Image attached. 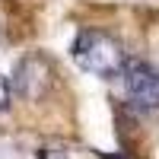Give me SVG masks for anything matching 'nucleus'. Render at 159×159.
I'll return each mask as SVG.
<instances>
[{"label": "nucleus", "instance_id": "obj_1", "mask_svg": "<svg viewBox=\"0 0 159 159\" xmlns=\"http://www.w3.org/2000/svg\"><path fill=\"white\" fill-rule=\"evenodd\" d=\"M73 61L80 70L86 73H96V76H118L124 70V48L118 38H111L108 32H99V29H86L76 35L73 42Z\"/></svg>", "mask_w": 159, "mask_h": 159}, {"label": "nucleus", "instance_id": "obj_2", "mask_svg": "<svg viewBox=\"0 0 159 159\" xmlns=\"http://www.w3.org/2000/svg\"><path fill=\"white\" fill-rule=\"evenodd\" d=\"M121 76H124V86H127V96L137 105L159 108V70L153 64L140 61V57H127Z\"/></svg>", "mask_w": 159, "mask_h": 159}, {"label": "nucleus", "instance_id": "obj_3", "mask_svg": "<svg viewBox=\"0 0 159 159\" xmlns=\"http://www.w3.org/2000/svg\"><path fill=\"white\" fill-rule=\"evenodd\" d=\"M48 83H51V67H48L45 57L29 54V57H22L16 64V73H13V89H16V96L35 102V99H42L48 92Z\"/></svg>", "mask_w": 159, "mask_h": 159}, {"label": "nucleus", "instance_id": "obj_4", "mask_svg": "<svg viewBox=\"0 0 159 159\" xmlns=\"http://www.w3.org/2000/svg\"><path fill=\"white\" fill-rule=\"evenodd\" d=\"M7 105H10V83L0 76V111H7Z\"/></svg>", "mask_w": 159, "mask_h": 159}]
</instances>
